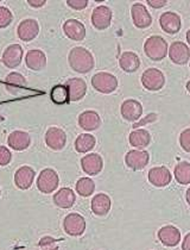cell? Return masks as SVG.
<instances>
[{"label":"cell","mask_w":190,"mask_h":250,"mask_svg":"<svg viewBox=\"0 0 190 250\" xmlns=\"http://www.w3.org/2000/svg\"><path fill=\"white\" fill-rule=\"evenodd\" d=\"M70 67L75 72L86 74L94 68V58L89 50L82 47H75L70 50L68 56Z\"/></svg>","instance_id":"obj_1"},{"label":"cell","mask_w":190,"mask_h":250,"mask_svg":"<svg viewBox=\"0 0 190 250\" xmlns=\"http://www.w3.org/2000/svg\"><path fill=\"white\" fill-rule=\"evenodd\" d=\"M168 51L167 41L161 36H151L144 43V53L152 61H162Z\"/></svg>","instance_id":"obj_2"},{"label":"cell","mask_w":190,"mask_h":250,"mask_svg":"<svg viewBox=\"0 0 190 250\" xmlns=\"http://www.w3.org/2000/svg\"><path fill=\"white\" fill-rule=\"evenodd\" d=\"M92 86L97 92L104 94H111L118 88V79L110 73H96L92 78Z\"/></svg>","instance_id":"obj_3"},{"label":"cell","mask_w":190,"mask_h":250,"mask_svg":"<svg viewBox=\"0 0 190 250\" xmlns=\"http://www.w3.org/2000/svg\"><path fill=\"white\" fill-rule=\"evenodd\" d=\"M58 174L51 168H45L40 172L37 179V188L44 194L53 193L58 187Z\"/></svg>","instance_id":"obj_4"},{"label":"cell","mask_w":190,"mask_h":250,"mask_svg":"<svg viewBox=\"0 0 190 250\" xmlns=\"http://www.w3.org/2000/svg\"><path fill=\"white\" fill-rule=\"evenodd\" d=\"M142 83L148 91L156 92L163 88L165 83L164 74L156 68H149L142 75Z\"/></svg>","instance_id":"obj_5"},{"label":"cell","mask_w":190,"mask_h":250,"mask_svg":"<svg viewBox=\"0 0 190 250\" xmlns=\"http://www.w3.org/2000/svg\"><path fill=\"white\" fill-rule=\"evenodd\" d=\"M63 229L69 236H81L86 230L85 218L78 213H69L63 221Z\"/></svg>","instance_id":"obj_6"},{"label":"cell","mask_w":190,"mask_h":250,"mask_svg":"<svg viewBox=\"0 0 190 250\" xmlns=\"http://www.w3.org/2000/svg\"><path fill=\"white\" fill-rule=\"evenodd\" d=\"M150 160V155L145 150H130L125 156L127 167L133 170H142L146 167Z\"/></svg>","instance_id":"obj_7"},{"label":"cell","mask_w":190,"mask_h":250,"mask_svg":"<svg viewBox=\"0 0 190 250\" xmlns=\"http://www.w3.org/2000/svg\"><path fill=\"white\" fill-rule=\"evenodd\" d=\"M112 21V11L107 6L95 7L92 13V24L95 29L106 30Z\"/></svg>","instance_id":"obj_8"},{"label":"cell","mask_w":190,"mask_h":250,"mask_svg":"<svg viewBox=\"0 0 190 250\" xmlns=\"http://www.w3.org/2000/svg\"><path fill=\"white\" fill-rule=\"evenodd\" d=\"M45 143L53 150H62L67 143L66 132L59 127H50L45 134Z\"/></svg>","instance_id":"obj_9"},{"label":"cell","mask_w":190,"mask_h":250,"mask_svg":"<svg viewBox=\"0 0 190 250\" xmlns=\"http://www.w3.org/2000/svg\"><path fill=\"white\" fill-rule=\"evenodd\" d=\"M82 170L88 175H97L104 168V160L99 154H89L81 159Z\"/></svg>","instance_id":"obj_10"},{"label":"cell","mask_w":190,"mask_h":250,"mask_svg":"<svg viewBox=\"0 0 190 250\" xmlns=\"http://www.w3.org/2000/svg\"><path fill=\"white\" fill-rule=\"evenodd\" d=\"M132 21L137 28L146 29L152 24V17L143 4H134L131 9Z\"/></svg>","instance_id":"obj_11"},{"label":"cell","mask_w":190,"mask_h":250,"mask_svg":"<svg viewBox=\"0 0 190 250\" xmlns=\"http://www.w3.org/2000/svg\"><path fill=\"white\" fill-rule=\"evenodd\" d=\"M23 48L19 44H11L5 49L2 53L1 62L7 68H16L20 64L21 60H23Z\"/></svg>","instance_id":"obj_12"},{"label":"cell","mask_w":190,"mask_h":250,"mask_svg":"<svg viewBox=\"0 0 190 250\" xmlns=\"http://www.w3.org/2000/svg\"><path fill=\"white\" fill-rule=\"evenodd\" d=\"M169 58L173 63L186 64L190 60V49L183 42H173L169 48Z\"/></svg>","instance_id":"obj_13"},{"label":"cell","mask_w":190,"mask_h":250,"mask_svg":"<svg viewBox=\"0 0 190 250\" xmlns=\"http://www.w3.org/2000/svg\"><path fill=\"white\" fill-rule=\"evenodd\" d=\"M158 240L165 247H176L181 242V231L173 225H165L158 231Z\"/></svg>","instance_id":"obj_14"},{"label":"cell","mask_w":190,"mask_h":250,"mask_svg":"<svg viewBox=\"0 0 190 250\" xmlns=\"http://www.w3.org/2000/svg\"><path fill=\"white\" fill-rule=\"evenodd\" d=\"M38 32H39V25L35 20H24L20 21L17 29L18 37L24 42H30L36 39Z\"/></svg>","instance_id":"obj_15"},{"label":"cell","mask_w":190,"mask_h":250,"mask_svg":"<svg viewBox=\"0 0 190 250\" xmlns=\"http://www.w3.org/2000/svg\"><path fill=\"white\" fill-rule=\"evenodd\" d=\"M121 116L129 122H135L143 115V106L134 99L125 100L120 108Z\"/></svg>","instance_id":"obj_16"},{"label":"cell","mask_w":190,"mask_h":250,"mask_svg":"<svg viewBox=\"0 0 190 250\" xmlns=\"http://www.w3.org/2000/svg\"><path fill=\"white\" fill-rule=\"evenodd\" d=\"M66 87L68 88L70 102H78V100L82 99L87 93V83L83 79H69L66 83Z\"/></svg>","instance_id":"obj_17"},{"label":"cell","mask_w":190,"mask_h":250,"mask_svg":"<svg viewBox=\"0 0 190 250\" xmlns=\"http://www.w3.org/2000/svg\"><path fill=\"white\" fill-rule=\"evenodd\" d=\"M159 24H161V28L163 31H165L167 34L173 35L177 34L181 30L182 21L181 17L175 12H164L159 18Z\"/></svg>","instance_id":"obj_18"},{"label":"cell","mask_w":190,"mask_h":250,"mask_svg":"<svg viewBox=\"0 0 190 250\" xmlns=\"http://www.w3.org/2000/svg\"><path fill=\"white\" fill-rule=\"evenodd\" d=\"M63 31L68 39L80 42L86 37V28L77 20H68L63 24Z\"/></svg>","instance_id":"obj_19"},{"label":"cell","mask_w":190,"mask_h":250,"mask_svg":"<svg viewBox=\"0 0 190 250\" xmlns=\"http://www.w3.org/2000/svg\"><path fill=\"white\" fill-rule=\"evenodd\" d=\"M149 181L154 187H165L171 183V173L167 167H154L149 170Z\"/></svg>","instance_id":"obj_20"},{"label":"cell","mask_w":190,"mask_h":250,"mask_svg":"<svg viewBox=\"0 0 190 250\" xmlns=\"http://www.w3.org/2000/svg\"><path fill=\"white\" fill-rule=\"evenodd\" d=\"M30 143H31L30 135L25 131H20V130H16V131L11 132L9 138H7V145L16 151L25 150V149L29 148Z\"/></svg>","instance_id":"obj_21"},{"label":"cell","mask_w":190,"mask_h":250,"mask_svg":"<svg viewBox=\"0 0 190 250\" xmlns=\"http://www.w3.org/2000/svg\"><path fill=\"white\" fill-rule=\"evenodd\" d=\"M35 180V170L29 166H23L15 174V184L19 189H29Z\"/></svg>","instance_id":"obj_22"},{"label":"cell","mask_w":190,"mask_h":250,"mask_svg":"<svg viewBox=\"0 0 190 250\" xmlns=\"http://www.w3.org/2000/svg\"><path fill=\"white\" fill-rule=\"evenodd\" d=\"M25 63L29 69L31 70H42L47 66V56L39 49H32L29 50L25 56Z\"/></svg>","instance_id":"obj_23"},{"label":"cell","mask_w":190,"mask_h":250,"mask_svg":"<svg viewBox=\"0 0 190 250\" xmlns=\"http://www.w3.org/2000/svg\"><path fill=\"white\" fill-rule=\"evenodd\" d=\"M91 208L96 216H106L112 208L111 198L105 193H99V194L94 195L92 199Z\"/></svg>","instance_id":"obj_24"},{"label":"cell","mask_w":190,"mask_h":250,"mask_svg":"<svg viewBox=\"0 0 190 250\" xmlns=\"http://www.w3.org/2000/svg\"><path fill=\"white\" fill-rule=\"evenodd\" d=\"M78 125L87 131H93L99 129L101 125V118L95 111H85L78 116Z\"/></svg>","instance_id":"obj_25"},{"label":"cell","mask_w":190,"mask_h":250,"mask_svg":"<svg viewBox=\"0 0 190 250\" xmlns=\"http://www.w3.org/2000/svg\"><path fill=\"white\" fill-rule=\"evenodd\" d=\"M5 87L13 96H17L26 87V79L19 73H10L5 79Z\"/></svg>","instance_id":"obj_26"},{"label":"cell","mask_w":190,"mask_h":250,"mask_svg":"<svg viewBox=\"0 0 190 250\" xmlns=\"http://www.w3.org/2000/svg\"><path fill=\"white\" fill-rule=\"evenodd\" d=\"M76 197L72 188H61L54 194V204L59 208H70L75 204Z\"/></svg>","instance_id":"obj_27"},{"label":"cell","mask_w":190,"mask_h":250,"mask_svg":"<svg viewBox=\"0 0 190 250\" xmlns=\"http://www.w3.org/2000/svg\"><path fill=\"white\" fill-rule=\"evenodd\" d=\"M119 66L124 72L133 73L139 68L140 60L137 54L132 53V51H125L119 59Z\"/></svg>","instance_id":"obj_28"},{"label":"cell","mask_w":190,"mask_h":250,"mask_svg":"<svg viewBox=\"0 0 190 250\" xmlns=\"http://www.w3.org/2000/svg\"><path fill=\"white\" fill-rule=\"evenodd\" d=\"M129 141H130V145L134 146V148L143 149L150 145V141H151L150 132L145 129L134 130V131H132L131 134H130Z\"/></svg>","instance_id":"obj_29"},{"label":"cell","mask_w":190,"mask_h":250,"mask_svg":"<svg viewBox=\"0 0 190 250\" xmlns=\"http://www.w3.org/2000/svg\"><path fill=\"white\" fill-rule=\"evenodd\" d=\"M95 143H96V140L93 135L89 134H82L78 136L75 141V149L77 153L85 154L91 151L92 149L95 146Z\"/></svg>","instance_id":"obj_30"},{"label":"cell","mask_w":190,"mask_h":250,"mask_svg":"<svg viewBox=\"0 0 190 250\" xmlns=\"http://www.w3.org/2000/svg\"><path fill=\"white\" fill-rule=\"evenodd\" d=\"M176 181L181 185L190 184V164L189 162H180L173 170Z\"/></svg>","instance_id":"obj_31"},{"label":"cell","mask_w":190,"mask_h":250,"mask_svg":"<svg viewBox=\"0 0 190 250\" xmlns=\"http://www.w3.org/2000/svg\"><path fill=\"white\" fill-rule=\"evenodd\" d=\"M50 98L54 103L57 105H63L70 102L69 93H68V88L66 85H57L51 89Z\"/></svg>","instance_id":"obj_32"},{"label":"cell","mask_w":190,"mask_h":250,"mask_svg":"<svg viewBox=\"0 0 190 250\" xmlns=\"http://www.w3.org/2000/svg\"><path fill=\"white\" fill-rule=\"evenodd\" d=\"M95 191V183L89 178H81L76 183V192L81 197H89Z\"/></svg>","instance_id":"obj_33"},{"label":"cell","mask_w":190,"mask_h":250,"mask_svg":"<svg viewBox=\"0 0 190 250\" xmlns=\"http://www.w3.org/2000/svg\"><path fill=\"white\" fill-rule=\"evenodd\" d=\"M38 249L39 250H58V244L55 238L50 236H44L38 242Z\"/></svg>","instance_id":"obj_34"},{"label":"cell","mask_w":190,"mask_h":250,"mask_svg":"<svg viewBox=\"0 0 190 250\" xmlns=\"http://www.w3.org/2000/svg\"><path fill=\"white\" fill-rule=\"evenodd\" d=\"M13 21L12 12L5 6H0V29L7 28Z\"/></svg>","instance_id":"obj_35"},{"label":"cell","mask_w":190,"mask_h":250,"mask_svg":"<svg viewBox=\"0 0 190 250\" xmlns=\"http://www.w3.org/2000/svg\"><path fill=\"white\" fill-rule=\"evenodd\" d=\"M180 145L184 151L190 153V129L182 131L180 135Z\"/></svg>","instance_id":"obj_36"},{"label":"cell","mask_w":190,"mask_h":250,"mask_svg":"<svg viewBox=\"0 0 190 250\" xmlns=\"http://www.w3.org/2000/svg\"><path fill=\"white\" fill-rule=\"evenodd\" d=\"M12 160V154L6 146H0V166H7Z\"/></svg>","instance_id":"obj_37"},{"label":"cell","mask_w":190,"mask_h":250,"mask_svg":"<svg viewBox=\"0 0 190 250\" xmlns=\"http://www.w3.org/2000/svg\"><path fill=\"white\" fill-rule=\"evenodd\" d=\"M67 5L74 10H83L88 6L87 0H68Z\"/></svg>","instance_id":"obj_38"},{"label":"cell","mask_w":190,"mask_h":250,"mask_svg":"<svg viewBox=\"0 0 190 250\" xmlns=\"http://www.w3.org/2000/svg\"><path fill=\"white\" fill-rule=\"evenodd\" d=\"M167 0H148V4L153 9H161L167 5Z\"/></svg>","instance_id":"obj_39"},{"label":"cell","mask_w":190,"mask_h":250,"mask_svg":"<svg viewBox=\"0 0 190 250\" xmlns=\"http://www.w3.org/2000/svg\"><path fill=\"white\" fill-rule=\"evenodd\" d=\"M29 5L32 7H42L45 5V0H28Z\"/></svg>","instance_id":"obj_40"},{"label":"cell","mask_w":190,"mask_h":250,"mask_svg":"<svg viewBox=\"0 0 190 250\" xmlns=\"http://www.w3.org/2000/svg\"><path fill=\"white\" fill-rule=\"evenodd\" d=\"M182 250H190V232L187 233L182 243Z\"/></svg>","instance_id":"obj_41"},{"label":"cell","mask_w":190,"mask_h":250,"mask_svg":"<svg viewBox=\"0 0 190 250\" xmlns=\"http://www.w3.org/2000/svg\"><path fill=\"white\" fill-rule=\"evenodd\" d=\"M186 199H187V203L190 205V188H188V191L186 193Z\"/></svg>","instance_id":"obj_42"},{"label":"cell","mask_w":190,"mask_h":250,"mask_svg":"<svg viewBox=\"0 0 190 250\" xmlns=\"http://www.w3.org/2000/svg\"><path fill=\"white\" fill-rule=\"evenodd\" d=\"M187 42H188L189 45H190V29L188 30V31H187Z\"/></svg>","instance_id":"obj_43"},{"label":"cell","mask_w":190,"mask_h":250,"mask_svg":"<svg viewBox=\"0 0 190 250\" xmlns=\"http://www.w3.org/2000/svg\"><path fill=\"white\" fill-rule=\"evenodd\" d=\"M187 91H188L190 93V80L188 81V83H187Z\"/></svg>","instance_id":"obj_44"},{"label":"cell","mask_w":190,"mask_h":250,"mask_svg":"<svg viewBox=\"0 0 190 250\" xmlns=\"http://www.w3.org/2000/svg\"><path fill=\"white\" fill-rule=\"evenodd\" d=\"M0 195H1V189H0Z\"/></svg>","instance_id":"obj_45"}]
</instances>
